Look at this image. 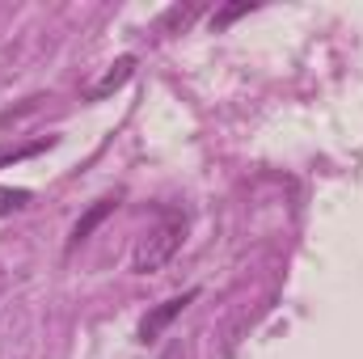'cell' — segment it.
Listing matches in <instances>:
<instances>
[{"label": "cell", "instance_id": "obj_1", "mask_svg": "<svg viewBox=\"0 0 363 359\" xmlns=\"http://www.w3.org/2000/svg\"><path fill=\"white\" fill-rule=\"evenodd\" d=\"M182 241H186V211L165 207V211L157 216V224L140 237V245H135V254H131V270H135V275H157V270L182 250Z\"/></svg>", "mask_w": 363, "mask_h": 359}, {"label": "cell", "instance_id": "obj_2", "mask_svg": "<svg viewBox=\"0 0 363 359\" xmlns=\"http://www.w3.org/2000/svg\"><path fill=\"white\" fill-rule=\"evenodd\" d=\"M194 296H199V292L190 287V292H182V296H169V300H161V304H157V309H152V313L140 321V343H152V338H161V330H165V326L178 317V313L186 309V304H190V300H194Z\"/></svg>", "mask_w": 363, "mask_h": 359}, {"label": "cell", "instance_id": "obj_4", "mask_svg": "<svg viewBox=\"0 0 363 359\" xmlns=\"http://www.w3.org/2000/svg\"><path fill=\"white\" fill-rule=\"evenodd\" d=\"M114 207H118V203H114V199H97V203H93L89 211H85V216H81V220H77V228H72V241H68V250H72V245H81V241H85V237H89L93 228H97V224H101V220H106V216H110V211H114Z\"/></svg>", "mask_w": 363, "mask_h": 359}, {"label": "cell", "instance_id": "obj_5", "mask_svg": "<svg viewBox=\"0 0 363 359\" xmlns=\"http://www.w3.org/2000/svg\"><path fill=\"white\" fill-rule=\"evenodd\" d=\"M194 13H199V9H169V13H165V26H161V30H174V26H186V21H190Z\"/></svg>", "mask_w": 363, "mask_h": 359}, {"label": "cell", "instance_id": "obj_3", "mask_svg": "<svg viewBox=\"0 0 363 359\" xmlns=\"http://www.w3.org/2000/svg\"><path fill=\"white\" fill-rule=\"evenodd\" d=\"M131 72H135V55H123V60H114V64H110V72H106V77H101V81L89 89V97H93V101H101L106 93L118 89V85H123Z\"/></svg>", "mask_w": 363, "mask_h": 359}, {"label": "cell", "instance_id": "obj_6", "mask_svg": "<svg viewBox=\"0 0 363 359\" xmlns=\"http://www.w3.org/2000/svg\"><path fill=\"white\" fill-rule=\"evenodd\" d=\"M241 13H250V4H237V9H224V13L216 17V30H220V26H228V21H233V17H241Z\"/></svg>", "mask_w": 363, "mask_h": 359}]
</instances>
